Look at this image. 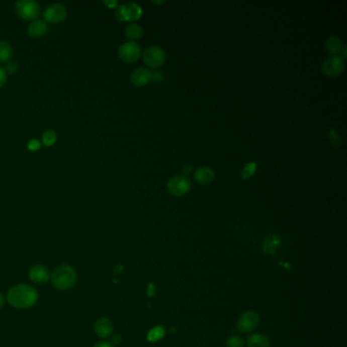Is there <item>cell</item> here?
<instances>
[{"instance_id": "1", "label": "cell", "mask_w": 347, "mask_h": 347, "mask_svg": "<svg viewBox=\"0 0 347 347\" xmlns=\"http://www.w3.org/2000/svg\"><path fill=\"white\" fill-rule=\"evenodd\" d=\"M39 299V293L35 287L29 284L13 286L7 295V300L15 309L25 310L34 307Z\"/></svg>"}, {"instance_id": "2", "label": "cell", "mask_w": 347, "mask_h": 347, "mask_svg": "<svg viewBox=\"0 0 347 347\" xmlns=\"http://www.w3.org/2000/svg\"><path fill=\"white\" fill-rule=\"evenodd\" d=\"M50 281L53 287L57 290H69L74 286L76 282V272L70 265L61 264L57 266L53 270V272H51Z\"/></svg>"}, {"instance_id": "3", "label": "cell", "mask_w": 347, "mask_h": 347, "mask_svg": "<svg viewBox=\"0 0 347 347\" xmlns=\"http://www.w3.org/2000/svg\"><path fill=\"white\" fill-rule=\"evenodd\" d=\"M17 15L25 21H35L41 15V8L35 0H19L15 4Z\"/></svg>"}, {"instance_id": "4", "label": "cell", "mask_w": 347, "mask_h": 347, "mask_svg": "<svg viewBox=\"0 0 347 347\" xmlns=\"http://www.w3.org/2000/svg\"><path fill=\"white\" fill-rule=\"evenodd\" d=\"M142 14V8L138 4L127 3L116 8L115 18L121 22H133L139 20Z\"/></svg>"}, {"instance_id": "5", "label": "cell", "mask_w": 347, "mask_h": 347, "mask_svg": "<svg viewBox=\"0 0 347 347\" xmlns=\"http://www.w3.org/2000/svg\"><path fill=\"white\" fill-rule=\"evenodd\" d=\"M118 57L127 63H133L139 60V58L141 57L142 51H141V47L138 44L137 42H133V41H128L123 43V44L118 48L117 51Z\"/></svg>"}, {"instance_id": "6", "label": "cell", "mask_w": 347, "mask_h": 347, "mask_svg": "<svg viewBox=\"0 0 347 347\" xmlns=\"http://www.w3.org/2000/svg\"><path fill=\"white\" fill-rule=\"evenodd\" d=\"M168 192L175 197H183L191 190V181L186 176H176L167 183Z\"/></svg>"}, {"instance_id": "7", "label": "cell", "mask_w": 347, "mask_h": 347, "mask_svg": "<svg viewBox=\"0 0 347 347\" xmlns=\"http://www.w3.org/2000/svg\"><path fill=\"white\" fill-rule=\"evenodd\" d=\"M144 62L152 68L160 67L166 60V53L160 46L153 45L148 47L143 54Z\"/></svg>"}, {"instance_id": "8", "label": "cell", "mask_w": 347, "mask_h": 347, "mask_svg": "<svg viewBox=\"0 0 347 347\" xmlns=\"http://www.w3.org/2000/svg\"><path fill=\"white\" fill-rule=\"evenodd\" d=\"M322 71L328 76H337L341 74L345 68V60L340 55H332L322 63Z\"/></svg>"}, {"instance_id": "9", "label": "cell", "mask_w": 347, "mask_h": 347, "mask_svg": "<svg viewBox=\"0 0 347 347\" xmlns=\"http://www.w3.org/2000/svg\"><path fill=\"white\" fill-rule=\"evenodd\" d=\"M67 16L66 9L61 4H53L45 9L43 12V18L45 22L50 24H58L65 20Z\"/></svg>"}, {"instance_id": "10", "label": "cell", "mask_w": 347, "mask_h": 347, "mask_svg": "<svg viewBox=\"0 0 347 347\" xmlns=\"http://www.w3.org/2000/svg\"><path fill=\"white\" fill-rule=\"evenodd\" d=\"M259 324V317L253 311H247L243 313L237 322V329L242 333L253 331Z\"/></svg>"}, {"instance_id": "11", "label": "cell", "mask_w": 347, "mask_h": 347, "mask_svg": "<svg viewBox=\"0 0 347 347\" xmlns=\"http://www.w3.org/2000/svg\"><path fill=\"white\" fill-rule=\"evenodd\" d=\"M50 270L41 264H37L29 270V278L36 284H45L50 280Z\"/></svg>"}, {"instance_id": "12", "label": "cell", "mask_w": 347, "mask_h": 347, "mask_svg": "<svg viewBox=\"0 0 347 347\" xmlns=\"http://www.w3.org/2000/svg\"><path fill=\"white\" fill-rule=\"evenodd\" d=\"M94 331L98 337L107 339L112 335L114 331V325L110 319L105 317L100 318L94 324Z\"/></svg>"}, {"instance_id": "13", "label": "cell", "mask_w": 347, "mask_h": 347, "mask_svg": "<svg viewBox=\"0 0 347 347\" xmlns=\"http://www.w3.org/2000/svg\"><path fill=\"white\" fill-rule=\"evenodd\" d=\"M215 179V172L209 166H202L198 168L194 173V180L203 186L211 184Z\"/></svg>"}, {"instance_id": "14", "label": "cell", "mask_w": 347, "mask_h": 347, "mask_svg": "<svg viewBox=\"0 0 347 347\" xmlns=\"http://www.w3.org/2000/svg\"><path fill=\"white\" fill-rule=\"evenodd\" d=\"M152 72L146 67H138L131 74V81L136 86L146 85L151 80Z\"/></svg>"}, {"instance_id": "15", "label": "cell", "mask_w": 347, "mask_h": 347, "mask_svg": "<svg viewBox=\"0 0 347 347\" xmlns=\"http://www.w3.org/2000/svg\"><path fill=\"white\" fill-rule=\"evenodd\" d=\"M47 31V25L44 20H35L28 27V34L32 38H40Z\"/></svg>"}, {"instance_id": "16", "label": "cell", "mask_w": 347, "mask_h": 347, "mask_svg": "<svg viewBox=\"0 0 347 347\" xmlns=\"http://www.w3.org/2000/svg\"><path fill=\"white\" fill-rule=\"evenodd\" d=\"M325 47H326L327 52H329L330 54L338 55L342 51L344 45H343V43H342L340 38H338L336 36H331L327 39Z\"/></svg>"}, {"instance_id": "17", "label": "cell", "mask_w": 347, "mask_h": 347, "mask_svg": "<svg viewBox=\"0 0 347 347\" xmlns=\"http://www.w3.org/2000/svg\"><path fill=\"white\" fill-rule=\"evenodd\" d=\"M247 347H270V340L263 334H252L246 340Z\"/></svg>"}, {"instance_id": "18", "label": "cell", "mask_w": 347, "mask_h": 347, "mask_svg": "<svg viewBox=\"0 0 347 347\" xmlns=\"http://www.w3.org/2000/svg\"><path fill=\"white\" fill-rule=\"evenodd\" d=\"M14 50L11 43L7 40H0V62H8L13 57Z\"/></svg>"}, {"instance_id": "19", "label": "cell", "mask_w": 347, "mask_h": 347, "mask_svg": "<svg viewBox=\"0 0 347 347\" xmlns=\"http://www.w3.org/2000/svg\"><path fill=\"white\" fill-rule=\"evenodd\" d=\"M142 35H143V29L140 25H138L136 23L129 24L125 28V36L133 42L140 39L142 37Z\"/></svg>"}, {"instance_id": "20", "label": "cell", "mask_w": 347, "mask_h": 347, "mask_svg": "<svg viewBox=\"0 0 347 347\" xmlns=\"http://www.w3.org/2000/svg\"><path fill=\"white\" fill-rule=\"evenodd\" d=\"M57 140V135L52 129H47L42 136V144L45 147H52Z\"/></svg>"}, {"instance_id": "21", "label": "cell", "mask_w": 347, "mask_h": 347, "mask_svg": "<svg viewBox=\"0 0 347 347\" xmlns=\"http://www.w3.org/2000/svg\"><path fill=\"white\" fill-rule=\"evenodd\" d=\"M165 335V328L163 326H156L148 333V340L151 342H157L161 340Z\"/></svg>"}, {"instance_id": "22", "label": "cell", "mask_w": 347, "mask_h": 347, "mask_svg": "<svg viewBox=\"0 0 347 347\" xmlns=\"http://www.w3.org/2000/svg\"><path fill=\"white\" fill-rule=\"evenodd\" d=\"M255 169H256L255 163H254V162H248V163L243 167V170H242V172H241V177H242V179L245 180V179L249 178L250 176H252L253 173H254V171H255Z\"/></svg>"}, {"instance_id": "23", "label": "cell", "mask_w": 347, "mask_h": 347, "mask_svg": "<svg viewBox=\"0 0 347 347\" xmlns=\"http://www.w3.org/2000/svg\"><path fill=\"white\" fill-rule=\"evenodd\" d=\"M227 347H244V341L239 336H231L226 341Z\"/></svg>"}, {"instance_id": "24", "label": "cell", "mask_w": 347, "mask_h": 347, "mask_svg": "<svg viewBox=\"0 0 347 347\" xmlns=\"http://www.w3.org/2000/svg\"><path fill=\"white\" fill-rule=\"evenodd\" d=\"M4 68L8 74H14L19 69V64L14 60H10L6 63V67Z\"/></svg>"}, {"instance_id": "25", "label": "cell", "mask_w": 347, "mask_h": 347, "mask_svg": "<svg viewBox=\"0 0 347 347\" xmlns=\"http://www.w3.org/2000/svg\"><path fill=\"white\" fill-rule=\"evenodd\" d=\"M40 147H41V143H40V141H38L36 139H33L28 143V149L30 151H33V152L38 151L40 149Z\"/></svg>"}, {"instance_id": "26", "label": "cell", "mask_w": 347, "mask_h": 347, "mask_svg": "<svg viewBox=\"0 0 347 347\" xmlns=\"http://www.w3.org/2000/svg\"><path fill=\"white\" fill-rule=\"evenodd\" d=\"M7 79H8V73L6 72L5 68L0 65V89L4 88L7 82Z\"/></svg>"}, {"instance_id": "27", "label": "cell", "mask_w": 347, "mask_h": 347, "mask_svg": "<svg viewBox=\"0 0 347 347\" xmlns=\"http://www.w3.org/2000/svg\"><path fill=\"white\" fill-rule=\"evenodd\" d=\"M163 78H164L163 73L160 71H154L151 74V79L155 82H161L163 80Z\"/></svg>"}, {"instance_id": "28", "label": "cell", "mask_w": 347, "mask_h": 347, "mask_svg": "<svg viewBox=\"0 0 347 347\" xmlns=\"http://www.w3.org/2000/svg\"><path fill=\"white\" fill-rule=\"evenodd\" d=\"M93 347H114V345L109 341H99L95 343Z\"/></svg>"}, {"instance_id": "29", "label": "cell", "mask_w": 347, "mask_h": 347, "mask_svg": "<svg viewBox=\"0 0 347 347\" xmlns=\"http://www.w3.org/2000/svg\"><path fill=\"white\" fill-rule=\"evenodd\" d=\"M191 170H192V166L190 164H185L183 166V172L185 173V175H189V173L191 172Z\"/></svg>"}, {"instance_id": "30", "label": "cell", "mask_w": 347, "mask_h": 347, "mask_svg": "<svg viewBox=\"0 0 347 347\" xmlns=\"http://www.w3.org/2000/svg\"><path fill=\"white\" fill-rule=\"evenodd\" d=\"M104 5H106V6L109 7L110 9H116V8L118 7L116 2H104Z\"/></svg>"}, {"instance_id": "31", "label": "cell", "mask_w": 347, "mask_h": 347, "mask_svg": "<svg viewBox=\"0 0 347 347\" xmlns=\"http://www.w3.org/2000/svg\"><path fill=\"white\" fill-rule=\"evenodd\" d=\"M5 302H6V297L2 292H0V309L5 306Z\"/></svg>"}]
</instances>
